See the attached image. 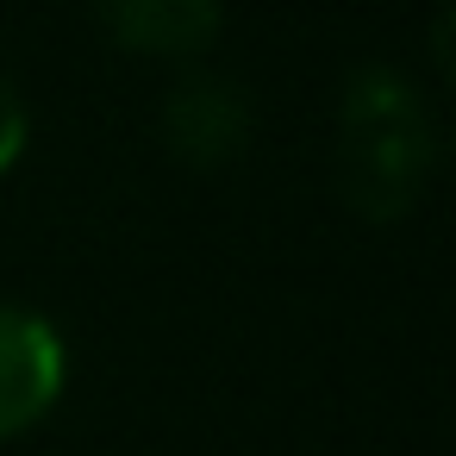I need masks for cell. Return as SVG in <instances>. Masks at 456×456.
<instances>
[{
	"label": "cell",
	"instance_id": "cell-4",
	"mask_svg": "<svg viewBox=\"0 0 456 456\" xmlns=\"http://www.w3.org/2000/svg\"><path fill=\"white\" fill-rule=\"evenodd\" d=\"M113 45L138 57H200L219 32V0H94Z\"/></svg>",
	"mask_w": 456,
	"mask_h": 456
},
{
	"label": "cell",
	"instance_id": "cell-2",
	"mask_svg": "<svg viewBox=\"0 0 456 456\" xmlns=\"http://www.w3.org/2000/svg\"><path fill=\"white\" fill-rule=\"evenodd\" d=\"M63 381H69L63 331L32 306L0 300V437L32 431L63 400Z\"/></svg>",
	"mask_w": 456,
	"mask_h": 456
},
{
	"label": "cell",
	"instance_id": "cell-1",
	"mask_svg": "<svg viewBox=\"0 0 456 456\" xmlns=\"http://www.w3.org/2000/svg\"><path fill=\"white\" fill-rule=\"evenodd\" d=\"M437 169V119L425 94L387 69L369 63L344 82L338 101V182L344 200L369 219H400Z\"/></svg>",
	"mask_w": 456,
	"mask_h": 456
},
{
	"label": "cell",
	"instance_id": "cell-3",
	"mask_svg": "<svg viewBox=\"0 0 456 456\" xmlns=\"http://www.w3.org/2000/svg\"><path fill=\"white\" fill-rule=\"evenodd\" d=\"M163 132H169L175 157L213 169V163L238 157L250 138V94L232 76H188L163 101Z\"/></svg>",
	"mask_w": 456,
	"mask_h": 456
},
{
	"label": "cell",
	"instance_id": "cell-5",
	"mask_svg": "<svg viewBox=\"0 0 456 456\" xmlns=\"http://www.w3.org/2000/svg\"><path fill=\"white\" fill-rule=\"evenodd\" d=\"M26 138H32V119H26V101H20V88L0 76V175H7L13 163H20V151H26Z\"/></svg>",
	"mask_w": 456,
	"mask_h": 456
}]
</instances>
